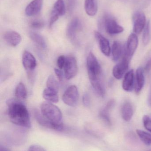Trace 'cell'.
Here are the masks:
<instances>
[{"label": "cell", "instance_id": "cell-1", "mask_svg": "<svg viewBox=\"0 0 151 151\" xmlns=\"http://www.w3.org/2000/svg\"><path fill=\"white\" fill-rule=\"evenodd\" d=\"M9 118L13 124L19 127L30 128L31 121L26 106L20 101L10 99L7 101Z\"/></svg>", "mask_w": 151, "mask_h": 151}, {"label": "cell", "instance_id": "cell-2", "mask_svg": "<svg viewBox=\"0 0 151 151\" xmlns=\"http://www.w3.org/2000/svg\"><path fill=\"white\" fill-rule=\"evenodd\" d=\"M40 110L43 116L51 123L63 127V114L58 106L51 102H44L41 104Z\"/></svg>", "mask_w": 151, "mask_h": 151}, {"label": "cell", "instance_id": "cell-3", "mask_svg": "<svg viewBox=\"0 0 151 151\" xmlns=\"http://www.w3.org/2000/svg\"><path fill=\"white\" fill-rule=\"evenodd\" d=\"M87 69L90 83L101 80V67L94 54L90 52L87 58Z\"/></svg>", "mask_w": 151, "mask_h": 151}, {"label": "cell", "instance_id": "cell-4", "mask_svg": "<svg viewBox=\"0 0 151 151\" xmlns=\"http://www.w3.org/2000/svg\"><path fill=\"white\" fill-rule=\"evenodd\" d=\"M79 96L77 87L75 85H71L65 91L62 96V100L67 105L74 107L78 104Z\"/></svg>", "mask_w": 151, "mask_h": 151}, {"label": "cell", "instance_id": "cell-5", "mask_svg": "<svg viewBox=\"0 0 151 151\" xmlns=\"http://www.w3.org/2000/svg\"><path fill=\"white\" fill-rule=\"evenodd\" d=\"M129 59L125 52L121 62L115 65L113 70V75L116 79L120 80L126 74L129 66Z\"/></svg>", "mask_w": 151, "mask_h": 151}, {"label": "cell", "instance_id": "cell-6", "mask_svg": "<svg viewBox=\"0 0 151 151\" xmlns=\"http://www.w3.org/2000/svg\"><path fill=\"white\" fill-rule=\"evenodd\" d=\"M64 71L65 76L67 80L72 79L77 75L78 65L75 58L73 56H68L66 58Z\"/></svg>", "mask_w": 151, "mask_h": 151}, {"label": "cell", "instance_id": "cell-7", "mask_svg": "<svg viewBox=\"0 0 151 151\" xmlns=\"http://www.w3.org/2000/svg\"><path fill=\"white\" fill-rule=\"evenodd\" d=\"M104 26L107 33L111 35L118 34L124 31V28L118 24L116 20L109 16L104 19Z\"/></svg>", "mask_w": 151, "mask_h": 151}, {"label": "cell", "instance_id": "cell-8", "mask_svg": "<svg viewBox=\"0 0 151 151\" xmlns=\"http://www.w3.org/2000/svg\"><path fill=\"white\" fill-rule=\"evenodd\" d=\"M82 28V24L80 21L77 18L73 19L66 29V35L68 38L72 42H76L77 41V34Z\"/></svg>", "mask_w": 151, "mask_h": 151}, {"label": "cell", "instance_id": "cell-9", "mask_svg": "<svg viewBox=\"0 0 151 151\" xmlns=\"http://www.w3.org/2000/svg\"><path fill=\"white\" fill-rule=\"evenodd\" d=\"M22 61L24 68L28 73H32L36 68L37 65L36 59L29 51L27 50L24 51L22 55Z\"/></svg>", "mask_w": 151, "mask_h": 151}, {"label": "cell", "instance_id": "cell-10", "mask_svg": "<svg viewBox=\"0 0 151 151\" xmlns=\"http://www.w3.org/2000/svg\"><path fill=\"white\" fill-rule=\"evenodd\" d=\"M134 32L139 34L144 29L146 24V17L143 12L138 11L135 13L133 17Z\"/></svg>", "mask_w": 151, "mask_h": 151}, {"label": "cell", "instance_id": "cell-11", "mask_svg": "<svg viewBox=\"0 0 151 151\" xmlns=\"http://www.w3.org/2000/svg\"><path fill=\"white\" fill-rule=\"evenodd\" d=\"M95 36L98 42L100 50L102 53L105 55L109 56L111 55V50L108 40L98 32H95Z\"/></svg>", "mask_w": 151, "mask_h": 151}, {"label": "cell", "instance_id": "cell-12", "mask_svg": "<svg viewBox=\"0 0 151 151\" xmlns=\"http://www.w3.org/2000/svg\"><path fill=\"white\" fill-rule=\"evenodd\" d=\"M138 44V39L136 35L132 33L129 35L127 42L126 54L131 58L134 54Z\"/></svg>", "mask_w": 151, "mask_h": 151}, {"label": "cell", "instance_id": "cell-13", "mask_svg": "<svg viewBox=\"0 0 151 151\" xmlns=\"http://www.w3.org/2000/svg\"><path fill=\"white\" fill-rule=\"evenodd\" d=\"M34 116L37 122L43 127L58 131H62L64 129V126H58L51 123V122L45 119L41 114H40L38 111H35Z\"/></svg>", "mask_w": 151, "mask_h": 151}, {"label": "cell", "instance_id": "cell-14", "mask_svg": "<svg viewBox=\"0 0 151 151\" xmlns=\"http://www.w3.org/2000/svg\"><path fill=\"white\" fill-rule=\"evenodd\" d=\"M43 4V0H33L27 6L25 13L28 17L37 15L40 11Z\"/></svg>", "mask_w": 151, "mask_h": 151}, {"label": "cell", "instance_id": "cell-15", "mask_svg": "<svg viewBox=\"0 0 151 151\" xmlns=\"http://www.w3.org/2000/svg\"><path fill=\"white\" fill-rule=\"evenodd\" d=\"M4 39L7 43L12 46L16 47L19 44L21 40L20 35L15 31H8L4 33Z\"/></svg>", "mask_w": 151, "mask_h": 151}, {"label": "cell", "instance_id": "cell-16", "mask_svg": "<svg viewBox=\"0 0 151 151\" xmlns=\"http://www.w3.org/2000/svg\"><path fill=\"white\" fill-rule=\"evenodd\" d=\"M134 70H130L126 73L122 82V88L124 90L128 92H130L133 91L134 83Z\"/></svg>", "mask_w": 151, "mask_h": 151}, {"label": "cell", "instance_id": "cell-17", "mask_svg": "<svg viewBox=\"0 0 151 151\" xmlns=\"http://www.w3.org/2000/svg\"><path fill=\"white\" fill-rule=\"evenodd\" d=\"M115 104V101L113 100H110L105 107L100 111L99 116L103 121L107 124L108 126L111 125V122L110 119L109 112L113 107Z\"/></svg>", "mask_w": 151, "mask_h": 151}, {"label": "cell", "instance_id": "cell-18", "mask_svg": "<svg viewBox=\"0 0 151 151\" xmlns=\"http://www.w3.org/2000/svg\"><path fill=\"white\" fill-rule=\"evenodd\" d=\"M111 51L113 60L116 62L118 61L122 55H124L126 52V49H124L121 43L116 41H114L113 44Z\"/></svg>", "mask_w": 151, "mask_h": 151}, {"label": "cell", "instance_id": "cell-19", "mask_svg": "<svg viewBox=\"0 0 151 151\" xmlns=\"http://www.w3.org/2000/svg\"><path fill=\"white\" fill-rule=\"evenodd\" d=\"M144 75L142 68L137 69L136 73V81L135 84V91L136 94H139L143 88L144 84Z\"/></svg>", "mask_w": 151, "mask_h": 151}, {"label": "cell", "instance_id": "cell-20", "mask_svg": "<svg viewBox=\"0 0 151 151\" xmlns=\"http://www.w3.org/2000/svg\"><path fill=\"white\" fill-rule=\"evenodd\" d=\"M121 114L122 119L126 122H129L132 119L134 114L133 106L129 102H125L121 108Z\"/></svg>", "mask_w": 151, "mask_h": 151}, {"label": "cell", "instance_id": "cell-21", "mask_svg": "<svg viewBox=\"0 0 151 151\" xmlns=\"http://www.w3.org/2000/svg\"><path fill=\"white\" fill-rule=\"evenodd\" d=\"M43 96L45 100L51 103H58L59 100L58 91L47 88L43 91Z\"/></svg>", "mask_w": 151, "mask_h": 151}, {"label": "cell", "instance_id": "cell-22", "mask_svg": "<svg viewBox=\"0 0 151 151\" xmlns=\"http://www.w3.org/2000/svg\"><path fill=\"white\" fill-rule=\"evenodd\" d=\"M85 9L86 13L90 17L95 16L98 11L97 0H85Z\"/></svg>", "mask_w": 151, "mask_h": 151}, {"label": "cell", "instance_id": "cell-23", "mask_svg": "<svg viewBox=\"0 0 151 151\" xmlns=\"http://www.w3.org/2000/svg\"><path fill=\"white\" fill-rule=\"evenodd\" d=\"M30 39L38 47L42 49H45L46 43L42 35L35 32H31L29 34Z\"/></svg>", "mask_w": 151, "mask_h": 151}, {"label": "cell", "instance_id": "cell-24", "mask_svg": "<svg viewBox=\"0 0 151 151\" xmlns=\"http://www.w3.org/2000/svg\"><path fill=\"white\" fill-rule=\"evenodd\" d=\"M15 96L20 99H25L27 96V91L25 86L22 83L17 85L15 90Z\"/></svg>", "mask_w": 151, "mask_h": 151}, {"label": "cell", "instance_id": "cell-25", "mask_svg": "<svg viewBox=\"0 0 151 151\" xmlns=\"http://www.w3.org/2000/svg\"><path fill=\"white\" fill-rule=\"evenodd\" d=\"M53 10L59 16H63L66 13L65 4L64 0H57L54 4Z\"/></svg>", "mask_w": 151, "mask_h": 151}, {"label": "cell", "instance_id": "cell-26", "mask_svg": "<svg viewBox=\"0 0 151 151\" xmlns=\"http://www.w3.org/2000/svg\"><path fill=\"white\" fill-rule=\"evenodd\" d=\"M137 133L140 137L142 142L145 145H151V134L141 129H137L136 130Z\"/></svg>", "mask_w": 151, "mask_h": 151}, {"label": "cell", "instance_id": "cell-27", "mask_svg": "<svg viewBox=\"0 0 151 151\" xmlns=\"http://www.w3.org/2000/svg\"><path fill=\"white\" fill-rule=\"evenodd\" d=\"M150 21H148L144 29L142 37L143 44L145 45H147L150 40Z\"/></svg>", "mask_w": 151, "mask_h": 151}, {"label": "cell", "instance_id": "cell-28", "mask_svg": "<svg viewBox=\"0 0 151 151\" xmlns=\"http://www.w3.org/2000/svg\"><path fill=\"white\" fill-rule=\"evenodd\" d=\"M46 85L48 88L57 91H58L59 85L56 78L53 75H50L48 76L46 83Z\"/></svg>", "mask_w": 151, "mask_h": 151}, {"label": "cell", "instance_id": "cell-29", "mask_svg": "<svg viewBox=\"0 0 151 151\" xmlns=\"http://www.w3.org/2000/svg\"><path fill=\"white\" fill-rule=\"evenodd\" d=\"M44 23L43 20L35 19L33 20L30 23V26L32 28L35 29H40L44 27Z\"/></svg>", "mask_w": 151, "mask_h": 151}, {"label": "cell", "instance_id": "cell-30", "mask_svg": "<svg viewBox=\"0 0 151 151\" xmlns=\"http://www.w3.org/2000/svg\"><path fill=\"white\" fill-rule=\"evenodd\" d=\"M59 17L60 16L56 12L52 10L51 14L50 19L49 23V27L50 28H51L54 24L57 21Z\"/></svg>", "mask_w": 151, "mask_h": 151}, {"label": "cell", "instance_id": "cell-31", "mask_svg": "<svg viewBox=\"0 0 151 151\" xmlns=\"http://www.w3.org/2000/svg\"><path fill=\"white\" fill-rule=\"evenodd\" d=\"M143 122L145 128L151 133V119L150 117L144 115L143 118Z\"/></svg>", "mask_w": 151, "mask_h": 151}, {"label": "cell", "instance_id": "cell-32", "mask_svg": "<svg viewBox=\"0 0 151 151\" xmlns=\"http://www.w3.org/2000/svg\"><path fill=\"white\" fill-rule=\"evenodd\" d=\"M66 62V58L64 55H61L58 58L57 60V65L59 69L62 70L64 68Z\"/></svg>", "mask_w": 151, "mask_h": 151}, {"label": "cell", "instance_id": "cell-33", "mask_svg": "<svg viewBox=\"0 0 151 151\" xmlns=\"http://www.w3.org/2000/svg\"><path fill=\"white\" fill-rule=\"evenodd\" d=\"M77 0H67V8L69 12H72L74 11L76 5Z\"/></svg>", "mask_w": 151, "mask_h": 151}, {"label": "cell", "instance_id": "cell-34", "mask_svg": "<svg viewBox=\"0 0 151 151\" xmlns=\"http://www.w3.org/2000/svg\"><path fill=\"white\" fill-rule=\"evenodd\" d=\"M27 151H46V150L40 145H33L28 148Z\"/></svg>", "mask_w": 151, "mask_h": 151}, {"label": "cell", "instance_id": "cell-35", "mask_svg": "<svg viewBox=\"0 0 151 151\" xmlns=\"http://www.w3.org/2000/svg\"><path fill=\"white\" fill-rule=\"evenodd\" d=\"M82 101H83V104L85 106H89L90 104V98L89 96L87 93L84 94L82 98Z\"/></svg>", "mask_w": 151, "mask_h": 151}, {"label": "cell", "instance_id": "cell-36", "mask_svg": "<svg viewBox=\"0 0 151 151\" xmlns=\"http://www.w3.org/2000/svg\"><path fill=\"white\" fill-rule=\"evenodd\" d=\"M55 73L56 75L57 76L58 79H59L60 81H62L64 80V74L61 70L59 69L55 68Z\"/></svg>", "mask_w": 151, "mask_h": 151}, {"label": "cell", "instance_id": "cell-37", "mask_svg": "<svg viewBox=\"0 0 151 151\" xmlns=\"http://www.w3.org/2000/svg\"><path fill=\"white\" fill-rule=\"evenodd\" d=\"M145 71L146 72H149L151 70V58H150L148 62L146 63L145 65V68H144Z\"/></svg>", "mask_w": 151, "mask_h": 151}, {"label": "cell", "instance_id": "cell-38", "mask_svg": "<svg viewBox=\"0 0 151 151\" xmlns=\"http://www.w3.org/2000/svg\"><path fill=\"white\" fill-rule=\"evenodd\" d=\"M0 151H11L9 149L7 148L5 146L1 145H0Z\"/></svg>", "mask_w": 151, "mask_h": 151}, {"label": "cell", "instance_id": "cell-39", "mask_svg": "<svg viewBox=\"0 0 151 151\" xmlns=\"http://www.w3.org/2000/svg\"><path fill=\"white\" fill-rule=\"evenodd\" d=\"M148 103H149V104L151 106V89L150 95H149V98H148Z\"/></svg>", "mask_w": 151, "mask_h": 151}, {"label": "cell", "instance_id": "cell-40", "mask_svg": "<svg viewBox=\"0 0 151 151\" xmlns=\"http://www.w3.org/2000/svg\"><path fill=\"white\" fill-rule=\"evenodd\" d=\"M148 151H151V150H149Z\"/></svg>", "mask_w": 151, "mask_h": 151}]
</instances>
